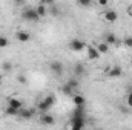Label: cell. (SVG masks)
I'll return each mask as SVG.
<instances>
[{
    "label": "cell",
    "instance_id": "cell-1",
    "mask_svg": "<svg viewBox=\"0 0 132 130\" xmlns=\"http://www.w3.org/2000/svg\"><path fill=\"white\" fill-rule=\"evenodd\" d=\"M54 104H55V97H54V95H46L45 98H42V101L38 103L37 109H38L40 113H48V112L52 109Z\"/></svg>",
    "mask_w": 132,
    "mask_h": 130
},
{
    "label": "cell",
    "instance_id": "cell-2",
    "mask_svg": "<svg viewBox=\"0 0 132 130\" xmlns=\"http://www.w3.org/2000/svg\"><path fill=\"white\" fill-rule=\"evenodd\" d=\"M22 18L25 22H29V23H37L40 20V15L37 14L35 8H26L23 12H22Z\"/></svg>",
    "mask_w": 132,
    "mask_h": 130
},
{
    "label": "cell",
    "instance_id": "cell-3",
    "mask_svg": "<svg viewBox=\"0 0 132 130\" xmlns=\"http://www.w3.org/2000/svg\"><path fill=\"white\" fill-rule=\"evenodd\" d=\"M69 49L72 52H81V51L86 49V43L83 40H80V38H72L69 41Z\"/></svg>",
    "mask_w": 132,
    "mask_h": 130
},
{
    "label": "cell",
    "instance_id": "cell-4",
    "mask_svg": "<svg viewBox=\"0 0 132 130\" xmlns=\"http://www.w3.org/2000/svg\"><path fill=\"white\" fill-rule=\"evenodd\" d=\"M86 118H71V123H69V127L65 130H83L85 129V123Z\"/></svg>",
    "mask_w": 132,
    "mask_h": 130
},
{
    "label": "cell",
    "instance_id": "cell-5",
    "mask_svg": "<svg viewBox=\"0 0 132 130\" xmlns=\"http://www.w3.org/2000/svg\"><path fill=\"white\" fill-rule=\"evenodd\" d=\"M49 69H51V72H52L55 77H62V75H63V72H65V67H63V64H62V61H59V60L51 61Z\"/></svg>",
    "mask_w": 132,
    "mask_h": 130
},
{
    "label": "cell",
    "instance_id": "cell-6",
    "mask_svg": "<svg viewBox=\"0 0 132 130\" xmlns=\"http://www.w3.org/2000/svg\"><path fill=\"white\" fill-rule=\"evenodd\" d=\"M103 18H104V22H108V23H115L117 18H118V14H117L115 9H106V11L103 12Z\"/></svg>",
    "mask_w": 132,
    "mask_h": 130
},
{
    "label": "cell",
    "instance_id": "cell-7",
    "mask_svg": "<svg viewBox=\"0 0 132 130\" xmlns=\"http://www.w3.org/2000/svg\"><path fill=\"white\" fill-rule=\"evenodd\" d=\"M8 107L14 109V110H17V112H20V110L23 109L22 101H20L19 98H15V97H9V98H8Z\"/></svg>",
    "mask_w": 132,
    "mask_h": 130
},
{
    "label": "cell",
    "instance_id": "cell-8",
    "mask_svg": "<svg viewBox=\"0 0 132 130\" xmlns=\"http://www.w3.org/2000/svg\"><path fill=\"white\" fill-rule=\"evenodd\" d=\"M86 54H88V58L92 60V61L100 58V52L97 51L95 46H86Z\"/></svg>",
    "mask_w": 132,
    "mask_h": 130
},
{
    "label": "cell",
    "instance_id": "cell-9",
    "mask_svg": "<svg viewBox=\"0 0 132 130\" xmlns=\"http://www.w3.org/2000/svg\"><path fill=\"white\" fill-rule=\"evenodd\" d=\"M40 123H42L43 126H54V124H55V118H54L52 115H49V113H42Z\"/></svg>",
    "mask_w": 132,
    "mask_h": 130
},
{
    "label": "cell",
    "instance_id": "cell-10",
    "mask_svg": "<svg viewBox=\"0 0 132 130\" xmlns=\"http://www.w3.org/2000/svg\"><path fill=\"white\" fill-rule=\"evenodd\" d=\"M121 75H123V69L120 66H114L108 70V77H111V78H118Z\"/></svg>",
    "mask_w": 132,
    "mask_h": 130
},
{
    "label": "cell",
    "instance_id": "cell-11",
    "mask_svg": "<svg viewBox=\"0 0 132 130\" xmlns=\"http://www.w3.org/2000/svg\"><path fill=\"white\" fill-rule=\"evenodd\" d=\"M72 72L75 77H83L86 73V69H85V64L83 63H75L74 67H72Z\"/></svg>",
    "mask_w": 132,
    "mask_h": 130
},
{
    "label": "cell",
    "instance_id": "cell-12",
    "mask_svg": "<svg viewBox=\"0 0 132 130\" xmlns=\"http://www.w3.org/2000/svg\"><path fill=\"white\" fill-rule=\"evenodd\" d=\"M15 38L19 41H22V43H26V41L31 40V34L28 32V31H17L15 32Z\"/></svg>",
    "mask_w": 132,
    "mask_h": 130
},
{
    "label": "cell",
    "instance_id": "cell-13",
    "mask_svg": "<svg viewBox=\"0 0 132 130\" xmlns=\"http://www.w3.org/2000/svg\"><path fill=\"white\" fill-rule=\"evenodd\" d=\"M19 116L22 119H31L34 116V109H22L19 112Z\"/></svg>",
    "mask_w": 132,
    "mask_h": 130
},
{
    "label": "cell",
    "instance_id": "cell-14",
    "mask_svg": "<svg viewBox=\"0 0 132 130\" xmlns=\"http://www.w3.org/2000/svg\"><path fill=\"white\" fill-rule=\"evenodd\" d=\"M71 118H85V107H75L71 113Z\"/></svg>",
    "mask_w": 132,
    "mask_h": 130
},
{
    "label": "cell",
    "instance_id": "cell-15",
    "mask_svg": "<svg viewBox=\"0 0 132 130\" xmlns=\"http://www.w3.org/2000/svg\"><path fill=\"white\" fill-rule=\"evenodd\" d=\"M72 101H74V106L75 107H85V97L83 95H74V98H72Z\"/></svg>",
    "mask_w": 132,
    "mask_h": 130
},
{
    "label": "cell",
    "instance_id": "cell-16",
    "mask_svg": "<svg viewBox=\"0 0 132 130\" xmlns=\"http://www.w3.org/2000/svg\"><path fill=\"white\" fill-rule=\"evenodd\" d=\"M35 11H37V14L40 15V18H42V17H45V15H46V14L49 12L45 3H40V5H37V8H35Z\"/></svg>",
    "mask_w": 132,
    "mask_h": 130
},
{
    "label": "cell",
    "instance_id": "cell-17",
    "mask_svg": "<svg viewBox=\"0 0 132 130\" xmlns=\"http://www.w3.org/2000/svg\"><path fill=\"white\" fill-rule=\"evenodd\" d=\"M104 43H106L108 46H109V44H117V37H115V34H106Z\"/></svg>",
    "mask_w": 132,
    "mask_h": 130
},
{
    "label": "cell",
    "instance_id": "cell-18",
    "mask_svg": "<svg viewBox=\"0 0 132 130\" xmlns=\"http://www.w3.org/2000/svg\"><path fill=\"white\" fill-rule=\"evenodd\" d=\"M95 48H97V51L100 52V55H101V54H108V52H109V46H108L106 43H100L98 46H95Z\"/></svg>",
    "mask_w": 132,
    "mask_h": 130
},
{
    "label": "cell",
    "instance_id": "cell-19",
    "mask_svg": "<svg viewBox=\"0 0 132 130\" xmlns=\"http://www.w3.org/2000/svg\"><path fill=\"white\" fill-rule=\"evenodd\" d=\"M66 84L74 90V89H77V87H78V80H77V78H71V80H68V81H66Z\"/></svg>",
    "mask_w": 132,
    "mask_h": 130
},
{
    "label": "cell",
    "instance_id": "cell-20",
    "mask_svg": "<svg viewBox=\"0 0 132 130\" xmlns=\"http://www.w3.org/2000/svg\"><path fill=\"white\" fill-rule=\"evenodd\" d=\"M5 113L9 115V116H19V112L14 110V109H11V107H8V106H6V109H5Z\"/></svg>",
    "mask_w": 132,
    "mask_h": 130
},
{
    "label": "cell",
    "instance_id": "cell-21",
    "mask_svg": "<svg viewBox=\"0 0 132 130\" xmlns=\"http://www.w3.org/2000/svg\"><path fill=\"white\" fill-rule=\"evenodd\" d=\"M72 92H74V90H72V89H71L66 83L62 86V94H65V95H72Z\"/></svg>",
    "mask_w": 132,
    "mask_h": 130
},
{
    "label": "cell",
    "instance_id": "cell-22",
    "mask_svg": "<svg viewBox=\"0 0 132 130\" xmlns=\"http://www.w3.org/2000/svg\"><path fill=\"white\" fill-rule=\"evenodd\" d=\"M8 44H9V40H8L5 35H0V48L3 49V48H6Z\"/></svg>",
    "mask_w": 132,
    "mask_h": 130
},
{
    "label": "cell",
    "instance_id": "cell-23",
    "mask_svg": "<svg viewBox=\"0 0 132 130\" xmlns=\"http://www.w3.org/2000/svg\"><path fill=\"white\" fill-rule=\"evenodd\" d=\"M123 43H125V46H126V48H132V37H131V35L125 37V41H123Z\"/></svg>",
    "mask_w": 132,
    "mask_h": 130
},
{
    "label": "cell",
    "instance_id": "cell-24",
    "mask_svg": "<svg viewBox=\"0 0 132 130\" xmlns=\"http://www.w3.org/2000/svg\"><path fill=\"white\" fill-rule=\"evenodd\" d=\"M2 67H3V70H5V72H9V70L12 69V64H11L9 61H5V63L2 64Z\"/></svg>",
    "mask_w": 132,
    "mask_h": 130
},
{
    "label": "cell",
    "instance_id": "cell-25",
    "mask_svg": "<svg viewBox=\"0 0 132 130\" xmlns=\"http://www.w3.org/2000/svg\"><path fill=\"white\" fill-rule=\"evenodd\" d=\"M126 104L129 106V107H132V94L129 92L128 94V97H126Z\"/></svg>",
    "mask_w": 132,
    "mask_h": 130
},
{
    "label": "cell",
    "instance_id": "cell-26",
    "mask_svg": "<svg viewBox=\"0 0 132 130\" xmlns=\"http://www.w3.org/2000/svg\"><path fill=\"white\" fill-rule=\"evenodd\" d=\"M17 81L22 83V84H25V83H26V78H25L23 75H17Z\"/></svg>",
    "mask_w": 132,
    "mask_h": 130
},
{
    "label": "cell",
    "instance_id": "cell-27",
    "mask_svg": "<svg viewBox=\"0 0 132 130\" xmlns=\"http://www.w3.org/2000/svg\"><path fill=\"white\" fill-rule=\"evenodd\" d=\"M49 12H51V14H52V15H59V9H57V8H55V6H52V8H51V11H49Z\"/></svg>",
    "mask_w": 132,
    "mask_h": 130
},
{
    "label": "cell",
    "instance_id": "cell-28",
    "mask_svg": "<svg viewBox=\"0 0 132 130\" xmlns=\"http://www.w3.org/2000/svg\"><path fill=\"white\" fill-rule=\"evenodd\" d=\"M78 5H81V6H91V2H85V0H80V2H78Z\"/></svg>",
    "mask_w": 132,
    "mask_h": 130
},
{
    "label": "cell",
    "instance_id": "cell-29",
    "mask_svg": "<svg viewBox=\"0 0 132 130\" xmlns=\"http://www.w3.org/2000/svg\"><path fill=\"white\" fill-rule=\"evenodd\" d=\"M98 5H100V6H106V5H108V2H106V0H100Z\"/></svg>",
    "mask_w": 132,
    "mask_h": 130
},
{
    "label": "cell",
    "instance_id": "cell-30",
    "mask_svg": "<svg viewBox=\"0 0 132 130\" xmlns=\"http://www.w3.org/2000/svg\"><path fill=\"white\" fill-rule=\"evenodd\" d=\"M2 81H3V73H0V84H2Z\"/></svg>",
    "mask_w": 132,
    "mask_h": 130
},
{
    "label": "cell",
    "instance_id": "cell-31",
    "mask_svg": "<svg viewBox=\"0 0 132 130\" xmlns=\"http://www.w3.org/2000/svg\"><path fill=\"white\" fill-rule=\"evenodd\" d=\"M129 92H131V94H132V84H131V90H129Z\"/></svg>",
    "mask_w": 132,
    "mask_h": 130
},
{
    "label": "cell",
    "instance_id": "cell-32",
    "mask_svg": "<svg viewBox=\"0 0 132 130\" xmlns=\"http://www.w3.org/2000/svg\"><path fill=\"white\" fill-rule=\"evenodd\" d=\"M131 14H132V6H131Z\"/></svg>",
    "mask_w": 132,
    "mask_h": 130
},
{
    "label": "cell",
    "instance_id": "cell-33",
    "mask_svg": "<svg viewBox=\"0 0 132 130\" xmlns=\"http://www.w3.org/2000/svg\"><path fill=\"white\" fill-rule=\"evenodd\" d=\"M129 130H131V129H129Z\"/></svg>",
    "mask_w": 132,
    "mask_h": 130
}]
</instances>
